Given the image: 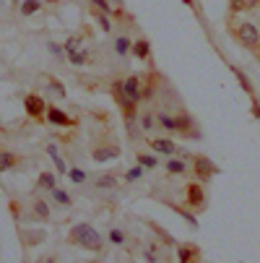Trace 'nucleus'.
<instances>
[{
    "mask_svg": "<svg viewBox=\"0 0 260 263\" xmlns=\"http://www.w3.org/2000/svg\"><path fill=\"white\" fill-rule=\"evenodd\" d=\"M232 70H234V76H237V81L242 84V89H245L247 94H252L255 89H252V84H250V79L245 76V70H242V68H237V65H232Z\"/></svg>",
    "mask_w": 260,
    "mask_h": 263,
    "instance_id": "c85d7f7f",
    "label": "nucleus"
},
{
    "mask_svg": "<svg viewBox=\"0 0 260 263\" xmlns=\"http://www.w3.org/2000/svg\"><path fill=\"white\" fill-rule=\"evenodd\" d=\"M16 167V154L13 152H0V172H8V170H13Z\"/></svg>",
    "mask_w": 260,
    "mask_h": 263,
    "instance_id": "393cba45",
    "label": "nucleus"
},
{
    "mask_svg": "<svg viewBox=\"0 0 260 263\" xmlns=\"http://www.w3.org/2000/svg\"><path fill=\"white\" fill-rule=\"evenodd\" d=\"M130 50H133V42L128 40L125 34H120L117 40H115V52H117L120 58H125V55H130Z\"/></svg>",
    "mask_w": 260,
    "mask_h": 263,
    "instance_id": "4be33fe9",
    "label": "nucleus"
},
{
    "mask_svg": "<svg viewBox=\"0 0 260 263\" xmlns=\"http://www.w3.org/2000/svg\"><path fill=\"white\" fill-rule=\"evenodd\" d=\"M135 164H141L143 170H156L159 167V157L156 154H135Z\"/></svg>",
    "mask_w": 260,
    "mask_h": 263,
    "instance_id": "a211bd4d",
    "label": "nucleus"
},
{
    "mask_svg": "<svg viewBox=\"0 0 260 263\" xmlns=\"http://www.w3.org/2000/svg\"><path fill=\"white\" fill-rule=\"evenodd\" d=\"M234 40L245 47H257L260 45V29L255 24H237L234 26Z\"/></svg>",
    "mask_w": 260,
    "mask_h": 263,
    "instance_id": "f03ea898",
    "label": "nucleus"
},
{
    "mask_svg": "<svg viewBox=\"0 0 260 263\" xmlns=\"http://www.w3.org/2000/svg\"><path fill=\"white\" fill-rule=\"evenodd\" d=\"M156 123L167 130V133H177V125H174V118L169 112H156Z\"/></svg>",
    "mask_w": 260,
    "mask_h": 263,
    "instance_id": "412c9836",
    "label": "nucleus"
},
{
    "mask_svg": "<svg viewBox=\"0 0 260 263\" xmlns=\"http://www.w3.org/2000/svg\"><path fill=\"white\" fill-rule=\"evenodd\" d=\"M47 123L50 125H57V128H70L73 125V118L68 115V112L65 109H60V107H55V104H50L47 107Z\"/></svg>",
    "mask_w": 260,
    "mask_h": 263,
    "instance_id": "423d86ee",
    "label": "nucleus"
},
{
    "mask_svg": "<svg viewBox=\"0 0 260 263\" xmlns=\"http://www.w3.org/2000/svg\"><path fill=\"white\" fill-rule=\"evenodd\" d=\"M206 203V193H203V187L198 182H190L188 185V206L190 209H201Z\"/></svg>",
    "mask_w": 260,
    "mask_h": 263,
    "instance_id": "9d476101",
    "label": "nucleus"
},
{
    "mask_svg": "<svg viewBox=\"0 0 260 263\" xmlns=\"http://www.w3.org/2000/svg\"><path fill=\"white\" fill-rule=\"evenodd\" d=\"M154 125H156V112H143L141 115V128H143V133H151L154 130Z\"/></svg>",
    "mask_w": 260,
    "mask_h": 263,
    "instance_id": "a878e982",
    "label": "nucleus"
},
{
    "mask_svg": "<svg viewBox=\"0 0 260 263\" xmlns=\"http://www.w3.org/2000/svg\"><path fill=\"white\" fill-rule=\"evenodd\" d=\"M174 125H177V133H182V136H188V138H201V133H198V128H195V123H193V118L188 115V112H177Z\"/></svg>",
    "mask_w": 260,
    "mask_h": 263,
    "instance_id": "39448f33",
    "label": "nucleus"
},
{
    "mask_svg": "<svg viewBox=\"0 0 260 263\" xmlns=\"http://www.w3.org/2000/svg\"><path fill=\"white\" fill-rule=\"evenodd\" d=\"M148 146H151V152H154V154H164V157H174V154H179V152H177V146H174V141H169V138H151V141H148Z\"/></svg>",
    "mask_w": 260,
    "mask_h": 263,
    "instance_id": "1a4fd4ad",
    "label": "nucleus"
},
{
    "mask_svg": "<svg viewBox=\"0 0 260 263\" xmlns=\"http://www.w3.org/2000/svg\"><path fill=\"white\" fill-rule=\"evenodd\" d=\"M50 89H52V94L57 97V99H65L68 97V91H65V86L57 81V79H50Z\"/></svg>",
    "mask_w": 260,
    "mask_h": 263,
    "instance_id": "f704fd0d",
    "label": "nucleus"
},
{
    "mask_svg": "<svg viewBox=\"0 0 260 263\" xmlns=\"http://www.w3.org/2000/svg\"><path fill=\"white\" fill-rule=\"evenodd\" d=\"M68 242L78 245L84 250H91V253H99L104 248V237L96 227H91V224H76V227H70L68 232Z\"/></svg>",
    "mask_w": 260,
    "mask_h": 263,
    "instance_id": "f257e3e1",
    "label": "nucleus"
},
{
    "mask_svg": "<svg viewBox=\"0 0 260 263\" xmlns=\"http://www.w3.org/2000/svg\"><path fill=\"white\" fill-rule=\"evenodd\" d=\"M123 89H125V97H128L133 104H138V102L143 99V86H141V79H138V76L123 79Z\"/></svg>",
    "mask_w": 260,
    "mask_h": 263,
    "instance_id": "0eeeda50",
    "label": "nucleus"
},
{
    "mask_svg": "<svg viewBox=\"0 0 260 263\" xmlns=\"http://www.w3.org/2000/svg\"><path fill=\"white\" fill-rule=\"evenodd\" d=\"M143 258H146V263H159V248H156L154 242H151V245H146Z\"/></svg>",
    "mask_w": 260,
    "mask_h": 263,
    "instance_id": "473e14b6",
    "label": "nucleus"
},
{
    "mask_svg": "<svg viewBox=\"0 0 260 263\" xmlns=\"http://www.w3.org/2000/svg\"><path fill=\"white\" fill-rule=\"evenodd\" d=\"M193 263H198V260H193Z\"/></svg>",
    "mask_w": 260,
    "mask_h": 263,
    "instance_id": "a19ab883",
    "label": "nucleus"
},
{
    "mask_svg": "<svg viewBox=\"0 0 260 263\" xmlns=\"http://www.w3.org/2000/svg\"><path fill=\"white\" fill-rule=\"evenodd\" d=\"M177 260H179V263H193V260H198V248H193V245H179V248H177Z\"/></svg>",
    "mask_w": 260,
    "mask_h": 263,
    "instance_id": "4468645a",
    "label": "nucleus"
},
{
    "mask_svg": "<svg viewBox=\"0 0 260 263\" xmlns=\"http://www.w3.org/2000/svg\"><path fill=\"white\" fill-rule=\"evenodd\" d=\"M47 157L52 159V164H55V170H57L60 175H63V172L68 175V167H65V162H63V157H60V152H57V146H55V143L47 146Z\"/></svg>",
    "mask_w": 260,
    "mask_h": 263,
    "instance_id": "dca6fc26",
    "label": "nucleus"
},
{
    "mask_svg": "<svg viewBox=\"0 0 260 263\" xmlns=\"http://www.w3.org/2000/svg\"><path fill=\"white\" fill-rule=\"evenodd\" d=\"M164 170H167L172 177H179V175H185V172H188V164H185L182 159H174V157H169V159H167V164H164Z\"/></svg>",
    "mask_w": 260,
    "mask_h": 263,
    "instance_id": "2eb2a0df",
    "label": "nucleus"
},
{
    "mask_svg": "<svg viewBox=\"0 0 260 263\" xmlns=\"http://www.w3.org/2000/svg\"><path fill=\"white\" fill-rule=\"evenodd\" d=\"M50 196H52V201H55L57 206H65V209H68V206H73L70 193H68V191H63V187H55V191H52Z\"/></svg>",
    "mask_w": 260,
    "mask_h": 263,
    "instance_id": "5701e85b",
    "label": "nucleus"
},
{
    "mask_svg": "<svg viewBox=\"0 0 260 263\" xmlns=\"http://www.w3.org/2000/svg\"><path fill=\"white\" fill-rule=\"evenodd\" d=\"M47 50H50V55H52V58H57V60H63V58H65V47H63V45H57V42H47Z\"/></svg>",
    "mask_w": 260,
    "mask_h": 263,
    "instance_id": "c9c22d12",
    "label": "nucleus"
},
{
    "mask_svg": "<svg viewBox=\"0 0 260 263\" xmlns=\"http://www.w3.org/2000/svg\"><path fill=\"white\" fill-rule=\"evenodd\" d=\"M260 0H229V11L232 13H242V11H252L257 8Z\"/></svg>",
    "mask_w": 260,
    "mask_h": 263,
    "instance_id": "f3484780",
    "label": "nucleus"
},
{
    "mask_svg": "<svg viewBox=\"0 0 260 263\" xmlns=\"http://www.w3.org/2000/svg\"><path fill=\"white\" fill-rule=\"evenodd\" d=\"M107 240L112 242V245H117V248H120V245H125V232H123V230H117V227H112V230L107 232Z\"/></svg>",
    "mask_w": 260,
    "mask_h": 263,
    "instance_id": "c756f323",
    "label": "nucleus"
},
{
    "mask_svg": "<svg viewBox=\"0 0 260 263\" xmlns=\"http://www.w3.org/2000/svg\"><path fill=\"white\" fill-rule=\"evenodd\" d=\"M117 175H112V172H104V175H99L96 180H94V187H102V191H115L117 187Z\"/></svg>",
    "mask_w": 260,
    "mask_h": 263,
    "instance_id": "f8f14e48",
    "label": "nucleus"
},
{
    "mask_svg": "<svg viewBox=\"0 0 260 263\" xmlns=\"http://www.w3.org/2000/svg\"><path fill=\"white\" fill-rule=\"evenodd\" d=\"M143 172H146V170H143L141 164H133V167L125 172V182H138V180L143 177Z\"/></svg>",
    "mask_w": 260,
    "mask_h": 263,
    "instance_id": "2f4dec72",
    "label": "nucleus"
},
{
    "mask_svg": "<svg viewBox=\"0 0 260 263\" xmlns=\"http://www.w3.org/2000/svg\"><path fill=\"white\" fill-rule=\"evenodd\" d=\"M255 58H257V60H260V45H257V50H255Z\"/></svg>",
    "mask_w": 260,
    "mask_h": 263,
    "instance_id": "58836bf2",
    "label": "nucleus"
},
{
    "mask_svg": "<svg viewBox=\"0 0 260 263\" xmlns=\"http://www.w3.org/2000/svg\"><path fill=\"white\" fill-rule=\"evenodd\" d=\"M195 175H198L201 182H208L216 175V164L208 157H195Z\"/></svg>",
    "mask_w": 260,
    "mask_h": 263,
    "instance_id": "6e6552de",
    "label": "nucleus"
},
{
    "mask_svg": "<svg viewBox=\"0 0 260 263\" xmlns=\"http://www.w3.org/2000/svg\"><path fill=\"white\" fill-rule=\"evenodd\" d=\"M68 60H70V65L81 68V65H86V63H89V50H84V47H81L78 52H73V55H70Z\"/></svg>",
    "mask_w": 260,
    "mask_h": 263,
    "instance_id": "cd10ccee",
    "label": "nucleus"
},
{
    "mask_svg": "<svg viewBox=\"0 0 260 263\" xmlns=\"http://www.w3.org/2000/svg\"><path fill=\"white\" fill-rule=\"evenodd\" d=\"M47 3H57V0H47Z\"/></svg>",
    "mask_w": 260,
    "mask_h": 263,
    "instance_id": "ea45409f",
    "label": "nucleus"
},
{
    "mask_svg": "<svg viewBox=\"0 0 260 263\" xmlns=\"http://www.w3.org/2000/svg\"><path fill=\"white\" fill-rule=\"evenodd\" d=\"M42 11V0H21V16H36Z\"/></svg>",
    "mask_w": 260,
    "mask_h": 263,
    "instance_id": "6ab92c4d",
    "label": "nucleus"
},
{
    "mask_svg": "<svg viewBox=\"0 0 260 263\" xmlns=\"http://www.w3.org/2000/svg\"><path fill=\"white\" fill-rule=\"evenodd\" d=\"M91 6H94L99 13H104V16H123V11H117V8L109 6V0H91Z\"/></svg>",
    "mask_w": 260,
    "mask_h": 263,
    "instance_id": "aec40b11",
    "label": "nucleus"
},
{
    "mask_svg": "<svg viewBox=\"0 0 260 263\" xmlns=\"http://www.w3.org/2000/svg\"><path fill=\"white\" fill-rule=\"evenodd\" d=\"M63 47H65V58H70L73 52H78V50H81V36H70V40H68Z\"/></svg>",
    "mask_w": 260,
    "mask_h": 263,
    "instance_id": "7c9ffc66",
    "label": "nucleus"
},
{
    "mask_svg": "<svg viewBox=\"0 0 260 263\" xmlns=\"http://www.w3.org/2000/svg\"><path fill=\"white\" fill-rule=\"evenodd\" d=\"M24 109H26V115H31V118H45V115H47L45 99L36 97V94H26V97H24Z\"/></svg>",
    "mask_w": 260,
    "mask_h": 263,
    "instance_id": "20e7f679",
    "label": "nucleus"
},
{
    "mask_svg": "<svg viewBox=\"0 0 260 263\" xmlns=\"http://www.w3.org/2000/svg\"><path fill=\"white\" fill-rule=\"evenodd\" d=\"M55 187H57V175H52V172H39V177H36V191L52 193Z\"/></svg>",
    "mask_w": 260,
    "mask_h": 263,
    "instance_id": "9b49d317",
    "label": "nucleus"
},
{
    "mask_svg": "<svg viewBox=\"0 0 260 263\" xmlns=\"http://www.w3.org/2000/svg\"><path fill=\"white\" fill-rule=\"evenodd\" d=\"M31 209H34V214L39 216V219H50V216H52V214H50V206H47L42 198H36V201L31 203Z\"/></svg>",
    "mask_w": 260,
    "mask_h": 263,
    "instance_id": "bb28decb",
    "label": "nucleus"
},
{
    "mask_svg": "<svg viewBox=\"0 0 260 263\" xmlns=\"http://www.w3.org/2000/svg\"><path fill=\"white\" fill-rule=\"evenodd\" d=\"M130 52H133L138 60H148V58H151V42L141 36V40H135V42H133V50H130Z\"/></svg>",
    "mask_w": 260,
    "mask_h": 263,
    "instance_id": "ddd939ff",
    "label": "nucleus"
},
{
    "mask_svg": "<svg viewBox=\"0 0 260 263\" xmlns=\"http://www.w3.org/2000/svg\"><path fill=\"white\" fill-rule=\"evenodd\" d=\"M91 159H94L96 164L115 162V159H120V146H117V143H99V146H94Z\"/></svg>",
    "mask_w": 260,
    "mask_h": 263,
    "instance_id": "7ed1b4c3",
    "label": "nucleus"
},
{
    "mask_svg": "<svg viewBox=\"0 0 260 263\" xmlns=\"http://www.w3.org/2000/svg\"><path fill=\"white\" fill-rule=\"evenodd\" d=\"M252 115L260 120V102H255V104H252Z\"/></svg>",
    "mask_w": 260,
    "mask_h": 263,
    "instance_id": "4c0bfd02",
    "label": "nucleus"
},
{
    "mask_svg": "<svg viewBox=\"0 0 260 263\" xmlns=\"http://www.w3.org/2000/svg\"><path fill=\"white\" fill-rule=\"evenodd\" d=\"M68 180H70L73 185H84V182H89V175H86V170H81V167H70V170H68Z\"/></svg>",
    "mask_w": 260,
    "mask_h": 263,
    "instance_id": "b1692460",
    "label": "nucleus"
},
{
    "mask_svg": "<svg viewBox=\"0 0 260 263\" xmlns=\"http://www.w3.org/2000/svg\"><path fill=\"white\" fill-rule=\"evenodd\" d=\"M154 94H156V86H154V76H151V81H148V84L143 86V99H146V102H151V99H154Z\"/></svg>",
    "mask_w": 260,
    "mask_h": 263,
    "instance_id": "e433bc0d",
    "label": "nucleus"
},
{
    "mask_svg": "<svg viewBox=\"0 0 260 263\" xmlns=\"http://www.w3.org/2000/svg\"><path fill=\"white\" fill-rule=\"evenodd\" d=\"M94 21L102 26V31H112V21H109V16H104V13L94 11Z\"/></svg>",
    "mask_w": 260,
    "mask_h": 263,
    "instance_id": "72a5a7b5",
    "label": "nucleus"
}]
</instances>
